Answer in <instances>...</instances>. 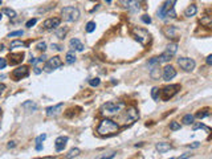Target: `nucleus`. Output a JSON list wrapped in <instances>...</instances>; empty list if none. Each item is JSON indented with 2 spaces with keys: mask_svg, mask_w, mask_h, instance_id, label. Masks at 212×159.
<instances>
[{
  "mask_svg": "<svg viewBox=\"0 0 212 159\" xmlns=\"http://www.w3.org/2000/svg\"><path fill=\"white\" fill-rule=\"evenodd\" d=\"M119 130V125L117 122H114L113 119H109V118H103L102 121L100 122L98 125V129H97V132L102 137L105 135H113L115 132H118Z\"/></svg>",
  "mask_w": 212,
  "mask_h": 159,
  "instance_id": "nucleus-1",
  "label": "nucleus"
},
{
  "mask_svg": "<svg viewBox=\"0 0 212 159\" xmlns=\"http://www.w3.org/2000/svg\"><path fill=\"white\" fill-rule=\"evenodd\" d=\"M175 3L176 0H166L163 3L160 8L158 9L156 15L159 19H164V17H171V19H176V12H175Z\"/></svg>",
  "mask_w": 212,
  "mask_h": 159,
  "instance_id": "nucleus-2",
  "label": "nucleus"
},
{
  "mask_svg": "<svg viewBox=\"0 0 212 159\" xmlns=\"http://www.w3.org/2000/svg\"><path fill=\"white\" fill-rule=\"evenodd\" d=\"M122 103L121 102H106L101 106V111L100 113L105 117H110V115H115L119 113V110L122 109Z\"/></svg>",
  "mask_w": 212,
  "mask_h": 159,
  "instance_id": "nucleus-3",
  "label": "nucleus"
},
{
  "mask_svg": "<svg viewBox=\"0 0 212 159\" xmlns=\"http://www.w3.org/2000/svg\"><path fill=\"white\" fill-rule=\"evenodd\" d=\"M132 36H134L135 40H137L139 44H142L143 47H146L151 40V34L148 33L147 29L139 28V26H135V28L132 29Z\"/></svg>",
  "mask_w": 212,
  "mask_h": 159,
  "instance_id": "nucleus-4",
  "label": "nucleus"
},
{
  "mask_svg": "<svg viewBox=\"0 0 212 159\" xmlns=\"http://www.w3.org/2000/svg\"><path fill=\"white\" fill-rule=\"evenodd\" d=\"M62 17L65 21L73 23L80 19V11L76 7H65L62 9Z\"/></svg>",
  "mask_w": 212,
  "mask_h": 159,
  "instance_id": "nucleus-5",
  "label": "nucleus"
},
{
  "mask_svg": "<svg viewBox=\"0 0 212 159\" xmlns=\"http://www.w3.org/2000/svg\"><path fill=\"white\" fill-rule=\"evenodd\" d=\"M179 89H180V86H179L178 84L164 86L163 89L160 90V94H162L160 97H162V100H163V101H168L170 98H172L178 92H179Z\"/></svg>",
  "mask_w": 212,
  "mask_h": 159,
  "instance_id": "nucleus-6",
  "label": "nucleus"
},
{
  "mask_svg": "<svg viewBox=\"0 0 212 159\" xmlns=\"http://www.w3.org/2000/svg\"><path fill=\"white\" fill-rule=\"evenodd\" d=\"M178 65H179L183 70L191 72L195 69L196 62H195V60H192V58H190V57H180V58H178Z\"/></svg>",
  "mask_w": 212,
  "mask_h": 159,
  "instance_id": "nucleus-7",
  "label": "nucleus"
},
{
  "mask_svg": "<svg viewBox=\"0 0 212 159\" xmlns=\"http://www.w3.org/2000/svg\"><path fill=\"white\" fill-rule=\"evenodd\" d=\"M61 65H62V60H61L58 56H53V57H50L49 60L45 62L44 69L47 72H52V70H54V69L60 68Z\"/></svg>",
  "mask_w": 212,
  "mask_h": 159,
  "instance_id": "nucleus-8",
  "label": "nucleus"
},
{
  "mask_svg": "<svg viewBox=\"0 0 212 159\" xmlns=\"http://www.w3.org/2000/svg\"><path fill=\"white\" fill-rule=\"evenodd\" d=\"M125 117H126V121H125V123H132V122H135L138 118H139V114H138L137 109L135 107H129L126 111H125Z\"/></svg>",
  "mask_w": 212,
  "mask_h": 159,
  "instance_id": "nucleus-9",
  "label": "nucleus"
},
{
  "mask_svg": "<svg viewBox=\"0 0 212 159\" xmlns=\"http://www.w3.org/2000/svg\"><path fill=\"white\" fill-rule=\"evenodd\" d=\"M28 73H29L28 66L23 65V66H19L17 69H15V70L12 72V76H13V78H15L16 81H19V80H21V78H24V77L28 76Z\"/></svg>",
  "mask_w": 212,
  "mask_h": 159,
  "instance_id": "nucleus-10",
  "label": "nucleus"
},
{
  "mask_svg": "<svg viewBox=\"0 0 212 159\" xmlns=\"http://www.w3.org/2000/svg\"><path fill=\"white\" fill-rule=\"evenodd\" d=\"M61 20L58 17H49L42 23V28L44 29H54L57 26H60Z\"/></svg>",
  "mask_w": 212,
  "mask_h": 159,
  "instance_id": "nucleus-11",
  "label": "nucleus"
},
{
  "mask_svg": "<svg viewBox=\"0 0 212 159\" xmlns=\"http://www.w3.org/2000/svg\"><path fill=\"white\" fill-rule=\"evenodd\" d=\"M162 76H163V80H164V81H170V80H172L175 76H176V70H175L174 66L167 65L166 68L163 69V73H162Z\"/></svg>",
  "mask_w": 212,
  "mask_h": 159,
  "instance_id": "nucleus-12",
  "label": "nucleus"
},
{
  "mask_svg": "<svg viewBox=\"0 0 212 159\" xmlns=\"http://www.w3.org/2000/svg\"><path fill=\"white\" fill-rule=\"evenodd\" d=\"M150 66V77L153 80H159V77L162 76L160 73V66H159V62L158 64H153V65H148Z\"/></svg>",
  "mask_w": 212,
  "mask_h": 159,
  "instance_id": "nucleus-13",
  "label": "nucleus"
},
{
  "mask_svg": "<svg viewBox=\"0 0 212 159\" xmlns=\"http://www.w3.org/2000/svg\"><path fill=\"white\" fill-rule=\"evenodd\" d=\"M64 107V103H57L56 106H50V107H47V115L48 117H53L57 115Z\"/></svg>",
  "mask_w": 212,
  "mask_h": 159,
  "instance_id": "nucleus-14",
  "label": "nucleus"
},
{
  "mask_svg": "<svg viewBox=\"0 0 212 159\" xmlns=\"http://www.w3.org/2000/svg\"><path fill=\"white\" fill-rule=\"evenodd\" d=\"M127 9H131V11H137L139 9V3L137 0H119Z\"/></svg>",
  "mask_w": 212,
  "mask_h": 159,
  "instance_id": "nucleus-15",
  "label": "nucleus"
},
{
  "mask_svg": "<svg viewBox=\"0 0 212 159\" xmlns=\"http://www.w3.org/2000/svg\"><path fill=\"white\" fill-rule=\"evenodd\" d=\"M66 142H68V137H58L54 142V146H56V151H62L66 146Z\"/></svg>",
  "mask_w": 212,
  "mask_h": 159,
  "instance_id": "nucleus-16",
  "label": "nucleus"
},
{
  "mask_svg": "<svg viewBox=\"0 0 212 159\" xmlns=\"http://www.w3.org/2000/svg\"><path fill=\"white\" fill-rule=\"evenodd\" d=\"M45 56H41V57H39V58H36V61H34V64H33V72L36 74H40L41 73V65H44L47 61H45Z\"/></svg>",
  "mask_w": 212,
  "mask_h": 159,
  "instance_id": "nucleus-17",
  "label": "nucleus"
},
{
  "mask_svg": "<svg viewBox=\"0 0 212 159\" xmlns=\"http://www.w3.org/2000/svg\"><path fill=\"white\" fill-rule=\"evenodd\" d=\"M163 33L166 34V37H168V39H176L178 37V29L172 25L166 26V28L163 29Z\"/></svg>",
  "mask_w": 212,
  "mask_h": 159,
  "instance_id": "nucleus-18",
  "label": "nucleus"
},
{
  "mask_svg": "<svg viewBox=\"0 0 212 159\" xmlns=\"http://www.w3.org/2000/svg\"><path fill=\"white\" fill-rule=\"evenodd\" d=\"M9 64L11 65H16V64H20L24 60V53H15V54H9Z\"/></svg>",
  "mask_w": 212,
  "mask_h": 159,
  "instance_id": "nucleus-19",
  "label": "nucleus"
},
{
  "mask_svg": "<svg viewBox=\"0 0 212 159\" xmlns=\"http://www.w3.org/2000/svg\"><path fill=\"white\" fill-rule=\"evenodd\" d=\"M69 44H70V48H73L74 50H78V52L84 50V44H82L78 39H72Z\"/></svg>",
  "mask_w": 212,
  "mask_h": 159,
  "instance_id": "nucleus-20",
  "label": "nucleus"
},
{
  "mask_svg": "<svg viewBox=\"0 0 212 159\" xmlns=\"http://www.w3.org/2000/svg\"><path fill=\"white\" fill-rule=\"evenodd\" d=\"M37 103L33 102V101H26V102L23 103V109H25L26 111H36L37 110Z\"/></svg>",
  "mask_w": 212,
  "mask_h": 159,
  "instance_id": "nucleus-21",
  "label": "nucleus"
},
{
  "mask_svg": "<svg viewBox=\"0 0 212 159\" xmlns=\"http://www.w3.org/2000/svg\"><path fill=\"white\" fill-rule=\"evenodd\" d=\"M196 12H198V8H196V5H195V4H191V5H188V7L186 8L184 16H186V17H191V16H195Z\"/></svg>",
  "mask_w": 212,
  "mask_h": 159,
  "instance_id": "nucleus-22",
  "label": "nucleus"
},
{
  "mask_svg": "<svg viewBox=\"0 0 212 159\" xmlns=\"http://www.w3.org/2000/svg\"><path fill=\"white\" fill-rule=\"evenodd\" d=\"M156 150H158L159 153H166V151L171 150V145L166 143V142H159V143H156Z\"/></svg>",
  "mask_w": 212,
  "mask_h": 159,
  "instance_id": "nucleus-23",
  "label": "nucleus"
},
{
  "mask_svg": "<svg viewBox=\"0 0 212 159\" xmlns=\"http://www.w3.org/2000/svg\"><path fill=\"white\" fill-rule=\"evenodd\" d=\"M200 24L207 26V28H212V16H209V15L203 16V17L200 19Z\"/></svg>",
  "mask_w": 212,
  "mask_h": 159,
  "instance_id": "nucleus-24",
  "label": "nucleus"
},
{
  "mask_svg": "<svg viewBox=\"0 0 212 159\" xmlns=\"http://www.w3.org/2000/svg\"><path fill=\"white\" fill-rule=\"evenodd\" d=\"M25 47V42L21 41V40H13L11 41V45H9V49H15V48H23Z\"/></svg>",
  "mask_w": 212,
  "mask_h": 159,
  "instance_id": "nucleus-25",
  "label": "nucleus"
},
{
  "mask_svg": "<svg viewBox=\"0 0 212 159\" xmlns=\"http://www.w3.org/2000/svg\"><path fill=\"white\" fill-rule=\"evenodd\" d=\"M74 61H76V54H74V52H68L65 56V62L66 64H74Z\"/></svg>",
  "mask_w": 212,
  "mask_h": 159,
  "instance_id": "nucleus-26",
  "label": "nucleus"
},
{
  "mask_svg": "<svg viewBox=\"0 0 212 159\" xmlns=\"http://www.w3.org/2000/svg\"><path fill=\"white\" fill-rule=\"evenodd\" d=\"M176 50H178V44H176V42H172V44H170L168 47H167L166 52L170 53L171 56H174L175 53H176Z\"/></svg>",
  "mask_w": 212,
  "mask_h": 159,
  "instance_id": "nucleus-27",
  "label": "nucleus"
},
{
  "mask_svg": "<svg viewBox=\"0 0 212 159\" xmlns=\"http://www.w3.org/2000/svg\"><path fill=\"white\" fill-rule=\"evenodd\" d=\"M66 32H68V28H65V26H61L60 29H57L56 31V36L58 37V39H64L66 34Z\"/></svg>",
  "mask_w": 212,
  "mask_h": 159,
  "instance_id": "nucleus-28",
  "label": "nucleus"
},
{
  "mask_svg": "<svg viewBox=\"0 0 212 159\" xmlns=\"http://www.w3.org/2000/svg\"><path fill=\"white\" fill-rule=\"evenodd\" d=\"M171 57L172 56L170 54V53H167V52H164V53H162L160 56H159V62H167V61H170L171 60Z\"/></svg>",
  "mask_w": 212,
  "mask_h": 159,
  "instance_id": "nucleus-29",
  "label": "nucleus"
},
{
  "mask_svg": "<svg viewBox=\"0 0 212 159\" xmlns=\"http://www.w3.org/2000/svg\"><path fill=\"white\" fill-rule=\"evenodd\" d=\"M81 153V151H80V148H72L70 151H69L68 154H66V159H72V158H74V156H77L78 155V154Z\"/></svg>",
  "mask_w": 212,
  "mask_h": 159,
  "instance_id": "nucleus-30",
  "label": "nucleus"
},
{
  "mask_svg": "<svg viewBox=\"0 0 212 159\" xmlns=\"http://www.w3.org/2000/svg\"><path fill=\"white\" fill-rule=\"evenodd\" d=\"M208 115H209L208 109H204V110H200V111L196 113V118H199V119H203V118H206V117H208Z\"/></svg>",
  "mask_w": 212,
  "mask_h": 159,
  "instance_id": "nucleus-31",
  "label": "nucleus"
},
{
  "mask_svg": "<svg viewBox=\"0 0 212 159\" xmlns=\"http://www.w3.org/2000/svg\"><path fill=\"white\" fill-rule=\"evenodd\" d=\"M193 122V115L192 114H186L184 117H183V123L184 125H190Z\"/></svg>",
  "mask_w": 212,
  "mask_h": 159,
  "instance_id": "nucleus-32",
  "label": "nucleus"
},
{
  "mask_svg": "<svg viewBox=\"0 0 212 159\" xmlns=\"http://www.w3.org/2000/svg\"><path fill=\"white\" fill-rule=\"evenodd\" d=\"M95 26H97V25H95L94 21H89V23L86 24V28H85V29H86L87 33H92V32L95 29Z\"/></svg>",
  "mask_w": 212,
  "mask_h": 159,
  "instance_id": "nucleus-33",
  "label": "nucleus"
},
{
  "mask_svg": "<svg viewBox=\"0 0 212 159\" xmlns=\"http://www.w3.org/2000/svg\"><path fill=\"white\" fill-rule=\"evenodd\" d=\"M3 12H4L5 15L9 16L11 19H15L16 17V12L13 9H11V8H4V9H3Z\"/></svg>",
  "mask_w": 212,
  "mask_h": 159,
  "instance_id": "nucleus-34",
  "label": "nucleus"
},
{
  "mask_svg": "<svg viewBox=\"0 0 212 159\" xmlns=\"http://www.w3.org/2000/svg\"><path fill=\"white\" fill-rule=\"evenodd\" d=\"M170 130H172V131H176V130H180V123H178L176 121L170 122Z\"/></svg>",
  "mask_w": 212,
  "mask_h": 159,
  "instance_id": "nucleus-35",
  "label": "nucleus"
},
{
  "mask_svg": "<svg viewBox=\"0 0 212 159\" xmlns=\"http://www.w3.org/2000/svg\"><path fill=\"white\" fill-rule=\"evenodd\" d=\"M117 155V153H110V154H103V155L98 156L97 159H114Z\"/></svg>",
  "mask_w": 212,
  "mask_h": 159,
  "instance_id": "nucleus-36",
  "label": "nucleus"
},
{
  "mask_svg": "<svg viewBox=\"0 0 212 159\" xmlns=\"http://www.w3.org/2000/svg\"><path fill=\"white\" fill-rule=\"evenodd\" d=\"M192 129H193V130H198V129H204V130H207V131H211V130H209L208 127H207L206 125H203V123H193V125H192Z\"/></svg>",
  "mask_w": 212,
  "mask_h": 159,
  "instance_id": "nucleus-37",
  "label": "nucleus"
},
{
  "mask_svg": "<svg viewBox=\"0 0 212 159\" xmlns=\"http://www.w3.org/2000/svg\"><path fill=\"white\" fill-rule=\"evenodd\" d=\"M151 97H153V100H159V89L158 87H153V90H151Z\"/></svg>",
  "mask_w": 212,
  "mask_h": 159,
  "instance_id": "nucleus-38",
  "label": "nucleus"
},
{
  "mask_svg": "<svg viewBox=\"0 0 212 159\" xmlns=\"http://www.w3.org/2000/svg\"><path fill=\"white\" fill-rule=\"evenodd\" d=\"M100 78H92V80H89V85L90 86H98L100 85Z\"/></svg>",
  "mask_w": 212,
  "mask_h": 159,
  "instance_id": "nucleus-39",
  "label": "nucleus"
},
{
  "mask_svg": "<svg viewBox=\"0 0 212 159\" xmlns=\"http://www.w3.org/2000/svg\"><path fill=\"white\" fill-rule=\"evenodd\" d=\"M36 23H37V19H31V20H28V21H26L25 26H26V28H32V26H33Z\"/></svg>",
  "mask_w": 212,
  "mask_h": 159,
  "instance_id": "nucleus-40",
  "label": "nucleus"
},
{
  "mask_svg": "<svg viewBox=\"0 0 212 159\" xmlns=\"http://www.w3.org/2000/svg\"><path fill=\"white\" fill-rule=\"evenodd\" d=\"M140 20L143 21L145 24H151V17L148 15H142V17H140Z\"/></svg>",
  "mask_w": 212,
  "mask_h": 159,
  "instance_id": "nucleus-41",
  "label": "nucleus"
},
{
  "mask_svg": "<svg viewBox=\"0 0 212 159\" xmlns=\"http://www.w3.org/2000/svg\"><path fill=\"white\" fill-rule=\"evenodd\" d=\"M24 32L23 31H15V32H11L9 34H8V37H16V36H23Z\"/></svg>",
  "mask_w": 212,
  "mask_h": 159,
  "instance_id": "nucleus-42",
  "label": "nucleus"
},
{
  "mask_svg": "<svg viewBox=\"0 0 212 159\" xmlns=\"http://www.w3.org/2000/svg\"><path fill=\"white\" fill-rule=\"evenodd\" d=\"M45 138H47V135H45V134L39 135V137L36 138V143H37V145H40L41 142H44V140H45Z\"/></svg>",
  "mask_w": 212,
  "mask_h": 159,
  "instance_id": "nucleus-43",
  "label": "nucleus"
},
{
  "mask_svg": "<svg viewBox=\"0 0 212 159\" xmlns=\"http://www.w3.org/2000/svg\"><path fill=\"white\" fill-rule=\"evenodd\" d=\"M37 49H39V50H42V52H44V50L47 49V44H45L44 41H42V42H39V44H37Z\"/></svg>",
  "mask_w": 212,
  "mask_h": 159,
  "instance_id": "nucleus-44",
  "label": "nucleus"
},
{
  "mask_svg": "<svg viewBox=\"0 0 212 159\" xmlns=\"http://www.w3.org/2000/svg\"><path fill=\"white\" fill-rule=\"evenodd\" d=\"M7 66V60L3 57H0V69H4Z\"/></svg>",
  "mask_w": 212,
  "mask_h": 159,
  "instance_id": "nucleus-45",
  "label": "nucleus"
},
{
  "mask_svg": "<svg viewBox=\"0 0 212 159\" xmlns=\"http://www.w3.org/2000/svg\"><path fill=\"white\" fill-rule=\"evenodd\" d=\"M50 48H52V49H56V50H62V47H61V45H57V44H52Z\"/></svg>",
  "mask_w": 212,
  "mask_h": 159,
  "instance_id": "nucleus-46",
  "label": "nucleus"
},
{
  "mask_svg": "<svg viewBox=\"0 0 212 159\" xmlns=\"http://www.w3.org/2000/svg\"><path fill=\"white\" fill-rule=\"evenodd\" d=\"M206 62H207V65H211L212 66V54H209L208 57L206 58Z\"/></svg>",
  "mask_w": 212,
  "mask_h": 159,
  "instance_id": "nucleus-47",
  "label": "nucleus"
},
{
  "mask_svg": "<svg viewBox=\"0 0 212 159\" xmlns=\"http://www.w3.org/2000/svg\"><path fill=\"white\" fill-rule=\"evenodd\" d=\"M190 156H191V154H190V153H186L184 155L179 156V158H178V159H188V158H190Z\"/></svg>",
  "mask_w": 212,
  "mask_h": 159,
  "instance_id": "nucleus-48",
  "label": "nucleus"
},
{
  "mask_svg": "<svg viewBox=\"0 0 212 159\" xmlns=\"http://www.w3.org/2000/svg\"><path fill=\"white\" fill-rule=\"evenodd\" d=\"M4 90H5V85L4 84H0V95L4 93Z\"/></svg>",
  "mask_w": 212,
  "mask_h": 159,
  "instance_id": "nucleus-49",
  "label": "nucleus"
},
{
  "mask_svg": "<svg viewBox=\"0 0 212 159\" xmlns=\"http://www.w3.org/2000/svg\"><path fill=\"white\" fill-rule=\"evenodd\" d=\"M199 145H200V143H199V142H193L192 145H190V147H192V148H196V147H199Z\"/></svg>",
  "mask_w": 212,
  "mask_h": 159,
  "instance_id": "nucleus-50",
  "label": "nucleus"
},
{
  "mask_svg": "<svg viewBox=\"0 0 212 159\" xmlns=\"http://www.w3.org/2000/svg\"><path fill=\"white\" fill-rule=\"evenodd\" d=\"M8 147H9V148L15 147V142H9V143H8Z\"/></svg>",
  "mask_w": 212,
  "mask_h": 159,
  "instance_id": "nucleus-51",
  "label": "nucleus"
},
{
  "mask_svg": "<svg viewBox=\"0 0 212 159\" xmlns=\"http://www.w3.org/2000/svg\"><path fill=\"white\" fill-rule=\"evenodd\" d=\"M41 148H42L41 143H40V145H36V150H37V151H40V150H41Z\"/></svg>",
  "mask_w": 212,
  "mask_h": 159,
  "instance_id": "nucleus-52",
  "label": "nucleus"
},
{
  "mask_svg": "<svg viewBox=\"0 0 212 159\" xmlns=\"http://www.w3.org/2000/svg\"><path fill=\"white\" fill-rule=\"evenodd\" d=\"M3 49H4V45H1V44H0V52H1Z\"/></svg>",
  "mask_w": 212,
  "mask_h": 159,
  "instance_id": "nucleus-53",
  "label": "nucleus"
},
{
  "mask_svg": "<svg viewBox=\"0 0 212 159\" xmlns=\"http://www.w3.org/2000/svg\"><path fill=\"white\" fill-rule=\"evenodd\" d=\"M105 1H106V3H111V0H105Z\"/></svg>",
  "mask_w": 212,
  "mask_h": 159,
  "instance_id": "nucleus-54",
  "label": "nucleus"
},
{
  "mask_svg": "<svg viewBox=\"0 0 212 159\" xmlns=\"http://www.w3.org/2000/svg\"><path fill=\"white\" fill-rule=\"evenodd\" d=\"M137 1H138V3H139V1H145V0H137Z\"/></svg>",
  "mask_w": 212,
  "mask_h": 159,
  "instance_id": "nucleus-55",
  "label": "nucleus"
},
{
  "mask_svg": "<svg viewBox=\"0 0 212 159\" xmlns=\"http://www.w3.org/2000/svg\"><path fill=\"white\" fill-rule=\"evenodd\" d=\"M0 20H1V12H0Z\"/></svg>",
  "mask_w": 212,
  "mask_h": 159,
  "instance_id": "nucleus-56",
  "label": "nucleus"
},
{
  "mask_svg": "<svg viewBox=\"0 0 212 159\" xmlns=\"http://www.w3.org/2000/svg\"><path fill=\"white\" fill-rule=\"evenodd\" d=\"M1 3H3V1H1V0H0V5H1Z\"/></svg>",
  "mask_w": 212,
  "mask_h": 159,
  "instance_id": "nucleus-57",
  "label": "nucleus"
}]
</instances>
